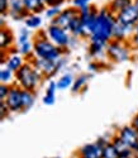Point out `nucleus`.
Listing matches in <instances>:
<instances>
[{"label": "nucleus", "mask_w": 138, "mask_h": 158, "mask_svg": "<svg viewBox=\"0 0 138 158\" xmlns=\"http://www.w3.org/2000/svg\"><path fill=\"white\" fill-rule=\"evenodd\" d=\"M43 76L34 66L32 64L31 61H27V63L23 67L15 72V85L22 87L23 90L28 91H37V89L41 86L43 81Z\"/></svg>", "instance_id": "nucleus-3"}, {"label": "nucleus", "mask_w": 138, "mask_h": 158, "mask_svg": "<svg viewBox=\"0 0 138 158\" xmlns=\"http://www.w3.org/2000/svg\"><path fill=\"white\" fill-rule=\"evenodd\" d=\"M9 17L14 20H24L28 17L24 0H9Z\"/></svg>", "instance_id": "nucleus-12"}, {"label": "nucleus", "mask_w": 138, "mask_h": 158, "mask_svg": "<svg viewBox=\"0 0 138 158\" xmlns=\"http://www.w3.org/2000/svg\"><path fill=\"white\" fill-rule=\"evenodd\" d=\"M15 42V37L13 34V32L8 27H2L0 29V49L10 52L13 44Z\"/></svg>", "instance_id": "nucleus-16"}, {"label": "nucleus", "mask_w": 138, "mask_h": 158, "mask_svg": "<svg viewBox=\"0 0 138 158\" xmlns=\"http://www.w3.org/2000/svg\"><path fill=\"white\" fill-rule=\"evenodd\" d=\"M133 33H138V22H137V24L134 25V32Z\"/></svg>", "instance_id": "nucleus-40"}, {"label": "nucleus", "mask_w": 138, "mask_h": 158, "mask_svg": "<svg viewBox=\"0 0 138 158\" xmlns=\"http://www.w3.org/2000/svg\"><path fill=\"white\" fill-rule=\"evenodd\" d=\"M62 9H63V8H61V6H48V8L45 10V13H43V14H45V18L50 19L51 22L54 20V19H56V18L61 14Z\"/></svg>", "instance_id": "nucleus-28"}, {"label": "nucleus", "mask_w": 138, "mask_h": 158, "mask_svg": "<svg viewBox=\"0 0 138 158\" xmlns=\"http://www.w3.org/2000/svg\"><path fill=\"white\" fill-rule=\"evenodd\" d=\"M32 64L34 67L42 73V76L45 78H51L53 76H56L67 63V57L63 56L61 60L58 61H48V60H43V58H38V57H33L31 60Z\"/></svg>", "instance_id": "nucleus-5"}, {"label": "nucleus", "mask_w": 138, "mask_h": 158, "mask_svg": "<svg viewBox=\"0 0 138 158\" xmlns=\"http://www.w3.org/2000/svg\"><path fill=\"white\" fill-rule=\"evenodd\" d=\"M93 0H71V6L76 8L77 10H81L86 6H90Z\"/></svg>", "instance_id": "nucleus-31"}, {"label": "nucleus", "mask_w": 138, "mask_h": 158, "mask_svg": "<svg viewBox=\"0 0 138 158\" xmlns=\"http://www.w3.org/2000/svg\"><path fill=\"white\" fill-rule=\"evenodd\" d=\"M117 22L115 15L108 9V6H103L99 9L98 19H96V24L94 27V31L89 38L91 42H101L108 44L113 39V28Z\"/></svg>", "instance_id": "nucleus-1"}, {"label": "nucleus", "mask_w": 138, "mask_h": 158, "mask_svg": "<svg viewBox=\"0 0 138 158\" xmlns=\"http://www.w3.org/2000/svg\"><path fill=\"white\" fill-rule=\"evenodd\" d=\"M36 102V93L34 91L23 90V110L28 111Z\"/></svg>", "instance_id": "nucleus-25"}, {"label": "nucleus", "mask_w": 138, "mask_h": 158, "mask_svg": "<svg viewBox=\"0 0 138 158\" xmlns=\"http://www.w3.org/2000/svg\"><path fill=\"white\" fill-rule=\"evenodd\" d=\"M74 81H75V76L72 72H66L63 75H61L57 80H56V84H57V89L61 90V91H65L67 89H71L72 85H74Z\"/></svg>", "instance_id": "nucleus-22"}, {"label": "nucleus", "mask_w": 138, "mask_h": 158, "mask_svg": "<svg viewBox=\"0 0 138 158\" xmlns=\"http://www.w3.org/2000/svg\"><path fill=\"white\" fill-rule=\"evenodd\" d=\"M101 67H103V64L100 63V61L94 60V61H91V62L88 63V72L91 73V75L93 73H96L98 71L101 70Z\"/></svg>", "instance_id": "nucleus-30"}, {"label": "nucleus", "mask_w": 138, "mask_h": 158, "mask_svg": "<svg viewBox=\"0 0 138 158\" xmlns=\"http://www.w3.org/2000/svg\"><path fill=\"white\" fill-rule=\"evenodd\" d=\"M133 5L136 6V9L138 10V0H133Z\"/></svg>", "instance_id": "nucleus-39"}, {"label": "nucleus", "mask_w": 138, "mask_h": 158, "mask_svg": "<svg viewBox=\"0 0 138 158\" xmlns=\"http://www.w3.org/2000/svg\"><path fill=\"white\" fill-rule=\"evenodd\" d=\"M115 18H117V22H119V23H122L124 25H127V27L134 29V25L138 22V10L132 4L127 9H124L123 11L118 13V14L115 15Z\"/></svg>", "instance_id": "nucleus-11"}, {"label": "nucleus", "mask_w": 138, "mask_h": 158, "mask_svg": "<svg viewBox=\"0 0 138 158\" xmlns=\"http://www.w3.org/2000/svg\"><path fill=\"white\" fill-rule=\"evenodd\" d=\"M124 143H127L128 146L133 149V152H136L138 149V130L132 125H124L122 128H119L118 134H117Z\"/></svg>", "instance_id": "nucleus-9"}, {"label": "nucleus", "mask_w": 138, "mask_h": 158, "mask_svg": "<svg viewBox=\"0 0 138 158\" xmlns=\"http://www.w3.org/2000/svg\"><path fill=\"white\" fill-rule=\"evenodd\" d=\"M103 158H120L115 147L113 146V143L110 142L108 146L104 148V152H103Z\"/></svg>", "instance_id": "nucleus-29"}, {"label": "nucleus", "mask_w": 138, "mask_h": 158, "mask_svg": "<svg viewBox=\"0 0 138 158\" xmlns=\"http://www.w3.org/2000/svg\"><path fill=\"white\" fill-rule=\"evenodd\" d=\"M112 143L113 146L115 147L118 154L120 158H134V153H133V149L128 146L127 143H124L118 135H114L112 138Z\"/></svg>", "instance_id": "nucleus-17"}, {"label": "nucleus", "mask_w": 138, "mask_h": 158, "mask_svg": "<svg viewBox=\"0 0 138 158\" xmlns=\"http://www.w3.org/2000/svg\"><path fill=\"white\" fill-rule=\"evenodd\" d=\"M42 101L47 106H52V105H54V102H56V95H46L45 94L42 98Z\"/></svg>", "instance_id": "nucleus-36"}, {"label": "nucleus", "mask_w": 138, "mask_h": 158, "mask_svg": "<svg viewBox=\"0 0 138 158\" xmlns=\"http://www.w3.org/2000/svg\"><path fill=\"white\" fill-rule=\"evenodd\" d=\"M33 41V35L31 33V29H28L27 27H23L20 28L19 33H18V37H17V43L18 46L19 44H24V43H28Z\"/></svg>", "instance_id": "nucleus-26"}, {"label": "nucleus", "mask_w": 138, "mask_h": 158, "mask_svg": "<svg viewBox=\"0 0 138 158\" xmlns=\"http://www.w3.org/2000/svg\"><path fill=\"white\" fill-rule=\"evenodd\" d=\"M10 113H22L23 110V89L18 85H11L10 93L8 98L4 100Z\"/></svg>", "instance_id": "nucleus-8"}, {"label": "nucleus", "mask_w": 138, "mask_h": 158, "mask_svg": "<svg viewBox=\"0 0 138 158\" xmlns=\"http://www.w3.org/2000/svg\"><path fill=\"white\" fill-rule=\"evenodd\" d=\"M132 4H133V0H110L106 6L114 15H117L118 13L123 11L124 9H127Z\"/></svg>", "instance_id": "nucleus-21"}, {"label": "nucleus", "mask_w": 138, "mask_h": 158, "mask_svg": "<svg viewBox=\"0 0 138 158\" xmlns=\"http://www.w3.org/2000/svg\"><path fill=\"white\" fill-rule=\"evenodd\" d=\"M33 48H34V46H33V41H31V42H28V43H24V44H19V46H17V52H18L19 55H22L23 57L28 58L31 55H33Z\"/></svg>", "instance_id": "nucleus-27"}, {"label": "nucleus", "mask_w": 138, "mask_h": 158, "mask_svg": "<svg viewBox=\"0 0 138 158\" xmlns=\"http://www.w3.org/2000/svg\"><path fill=\"white\" fill-rule=\"evenodd\" d=\"M90 78H91L90 73H80L79 76H76L75 81H74V85L71 87V93L72 94H77V93H80L81 90H84L88 86Z\"/></svg>", "instance_id": "nucleus-20"}, {"label": "nucleus", "mask_w": 138, "mask_h": 158, "mask_svg": "<svg viewBox=\"0 0 138 158\" xmlns=\"http://www.w3.org/2000/svg\"><path fill=\"white\" fill-rule=\"evenodd\" d=\"M0 82L5 85H14L15 84V72H13L11 70L6 69L5 66H3L0 70Z\"/></svg>", "instance_id": "nucleus-24"}, {"label": "nucleus", "mask_w": 138, "mask_h": 158, "mask_svg": "<svg viewBox=\"0 0 138 158\" xmlns=\"http://www.w3.org/2000/svg\"><path fill=\"white\" fill-rule=\"evenodd\" d=\"M137 130H138V114H136L134 116H133V119H132V123H131Z\"/></svg>", "instance_id": "nucleus-38"}, {"label": "nucleus", "mask_w": 138, "mask_h": 158, "mask_svg": "<svg viewBox=\"0 0 138 158\" xmlns=\"http://www.w3.org/2000/svg\"><path fill=\"white\" fill-rule=\"evenodd\" d=\"M43 24V18L41 17V14H28L24 19V27L28 29H39Z\"/></svg>", "instance_id": "nucleus-23"}, {"label": "nucleus", "mask_w": 138, "mask_h": 158, "mask_svg": "<svg viewBox=\"0 0 138 158\" xmlns=\"http://www.w3.org/2000/svg\"><path fill=\"white\" fill-rule=\"evenodd\" d=\"M132 51H138V33H133L128 41Z\"/></svg>", "instance_id": "nucleus-35"}, {"label": "nucleus", "mask_w": 138, "mask_h": 158, "mask_svg": "<svg viewBox=\"0 0 138 158\" xmlns=\"http://www.w3.org/2000/svg\"><path fill=\"white\" fill-rule=\"evenodd\" d=\"M106 46L108 44L101 43V42H91V41H89V48H88L89 56L93 57V58H96V60L101 58L103 56H106Z\"/></svg>", "instance_id": "nucleus-18"}, {"label": "nucleus", "mask_w": 138, "mask_h": 158, "mask_svg": "<svg viewBox=\"0 0 138 158\" xmlns=\"http://www.w3.org/2000/svg\"><path fill=\"white\" fill-rule=\"evenodd\" d=\"M10 85H5V84H0V101H4L9 93H10Z\"/></svg>", "instance_id": "nucleus-32"}, {"label": "nucleus", "mask_w": 138, "mask_h": 158, "mask_svg": "<svg viewBox=\"0 0 138 158\" xmlns=\"http://www.w3.org/2000/svg\"><path fill=\"white\" fill-rule=\"evenodd\" d=\"M10 114L11 113H10L9 108L6 106L5 101H0V118H2V120H5Z\"/></svg>", "instance_id": "nucleus-33"}, {"label": "nucleus", "mask_w": 138, "mask_h": 158, "mask_svg": "<svg viewBox=\"0 0 138 158\" xmlns=\"http://www.w3.org/2000/svg\"><path fill=\"white\" fill-rule=\"evenodd\" d=\"M0 15H9V0H0Z\"/></svg>", "instance_id": "nucleus-34"}, {"label": "nucleus", "mask_w": 138, "mask_h": 158, "mask_svg": "<svg viewBox=\"0 0 138 158\" xmlns=\"http://www.w3.org/2000/svg\"><path fill=\"white\" fill-rule=\"evenodd\" d=\"M33 56L48 61H58L67 52L66 49H62L52 43L48 39L46 32H38L33 35Z\"/></svg>", "instance_id": "nucleus-2"}, {"label": "nucleus", "mask_w": 138, "mask_h": 158, "mask_svg": "<svg viewBox=\"0 0 138 158\" xmlns=\"http://www.w3.org/2000/svg\"><path fill=\"white\" fill-rule=\"evenodd\" d=\"M79 15V10L74 6H68V8H63L61 14L54 19L52 20L51 23L58 25L61 28H65L68 31V27H70V24L72 23V20Z\"/></svg>", "instance_id": "nucleus-10"}, {"label": "nucleus", "mask_w": 138, "mask_h": 158, "mask_svg": "<svg viewBox=\"0 0 138 158\" xmlns=\"http://www.w3.org/2000/svg\"><path fill=\"white\" fill-rule=\"evenodd\" d=\"M134 29L129 28L119 22H115L113 28V39L112 41H119V42H128L129 38L132 37Z\"/></svg>", "instance_id": "nucleus-15"}, {"label": "nucleus", "mask_w": 138, "mask_h": 158, "mask_svg": "<svg viewBox=\"0 0 138 158\" xmlns=\"http://www.w3.org/2000/svg\"><path fill=\"white\" fill-rule=\"evenodd\" d=\"M104 148L100 147L98 143H88L84 144L77 152L79 158H103Z\"/></svg>", "instance_id": "nucleus-13"}, {"label": "nucleus", "mask_w": 138, "mask_h": 158, "mask_svg": "<svg viewBox=\"0 0 138 158\" xmlns=\"http://www.w3.org/2000/svg\"><path fill=\"white\" fill-rule=\"evenodd\" d=\"M80 13V19H81V24H82V31H81V37L82 39H89L94 27L96 24V19H98V14H99V8H96L95 5H90L86 6L84 9L79 10Z\"/></svg>", "instance_id": "nucleus-7"}, {"label": "nucleus", "mask_w": 138, "mask_h": 158, "mask_svg": "<svg viewBox=\"0 0 138 158\" xmlns=\"http://www.w3.org/2000/svg\"><path fill=\"white\" fill-rule=\"evenodd\" d=\"M132 57V48L128 42L110 41L106 46V58L114 63H124Z\"/></svg>", "instance_id": "nucleus-4"}, {"label": "nucleus", "mask_w": 138, "mask_h": 158, "mask_svg": "<svg viewBox=\"0 0 138 158\" xmlns=\"http://www.w3.org/2000/svg\"><path fill=\"white\" fill-rule=\"evenodd\" d=\"M28 14H42L47 9L43 0H24Z\"/></svg>", "instance_id": "nucleus-19"}, {"label": "nucleus", "mask_w": 138, "mask_h": 158, "mask_svg": "<svg viewBox=\"0 0 138 158\" xmlns=\"http://www.w3.org/2000/svg\"><path fill=\"white\" fill-rule=\"evenodd\" d=\"M25 63H27L25 57H23L22 55H19L18 52H17V49H11L9 52V56H8L4 66H5L6 69L11 70L13 72H18Z\"/></svg>", "instance_id": "nucleus-14"}, {"label": "nucleus", "mask_w": 138, "mask_h": 158, "mask_svg": "<svg viewBox=\"0 0 138 158\" xmlns=\"http://www.w3.org/2000/svg\"><path fill=\"white\" fill-rule=\"evenodd\" d=\"M51 158H61V157H51Z\"/></svg>", "instance_id": "nucleus-41"}, {"label": "nucleus", "mask_w": 138, "mask_h": 158, "mask_svg": "<svg viewBox=\"0 0 138 158\" xmlns=\"http://www.w3.org/2000/svg\"><path fill=\"white\" fill-rule=\"evenodd\" d=\"M46 6H62L67 0H43Z\"/></svg>", "instance_id": "nucleus-37"}, {"label": "nucleus", "mask_w": 138, "mask_h": 158, "mask_svg": "<svg viewBox=\"0 0 138 158\" xmlns=\"http://www.w3.org/2000/svg\"><path fill=\"white\" fill-rule=\"evenodd\" d=\"M45 32H46L48 39L52 43H54L57 47H60L62 49L68 51L71 41H72V34L67 29L61 28V27H58V25L53 24V23H50V25L46 28Z\"/></svg>", "instance_id": "nucleus-6"}]
</instances>
